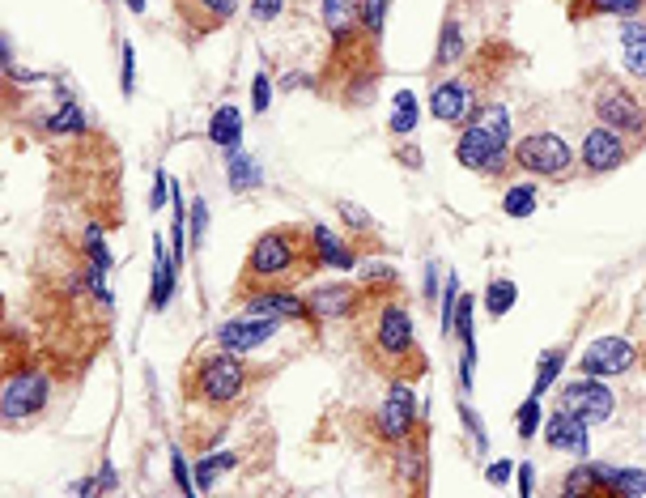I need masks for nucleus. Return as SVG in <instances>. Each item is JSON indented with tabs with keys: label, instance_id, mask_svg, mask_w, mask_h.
Masks as SVG:
<instances>
[{
	"label": "nucleus",
	"instance_id": "nucleus-1",
	"mask_svg": "<svg viewBox=\"0 0 646 498\" xmlns=\"http://www.w3.org/2000/svg\"><path fill=\"white\" fill-rule=\"evenodd\" d=\"M311 269H323L311 235H302V230H294V226L268 230V235L255 239L251 252H247L243 290H251V286H289V281L306 277Z\"/></svg>",
	"mask_w": 646,
	"mask_h": 498
},
{
	"label": "nucleus",
	"instance_id": "nucleus-2",
	"mask_svg": "<svg viewBox=\"0 0 646 498\" xmlns=\"http://www.w3.org/2000/svg\"><path fill=\"white\" fill-rule=\"evenodd\" d=\"M506 145H510V107L506 103H481L455 141V162L476 175H502L506 166Z\"/></svg>",
	"mask_w": 646,
	"mask_h": 498
},
{
	"label": "nucleus",
	"instance_id": "nucleus-3",
	"mask_svg": "<svg viewBox=\"0 0 646 498\" xmlns=\"http://www.w3.org/2000/svg\"><path fill=\"white\" fill-rule=\"evenodd\" d=\"M187 392L192 401L204 409H234L243 401L247 392V367H243V354H230V350H204L192 358V371H187Z\"/></svg>",
	"mask_w": 646,
	"mask_h": 498
},
{
	"label": "nucleus",
	"instance_id": "nucleus-4",
	"mask_svg": "<svg viewBox=\"0 0 646 498\" xmlns=\"http://www.w3.org/2000/svg\"><path fill=\"white\" fill-rule=\"evenodd\" d=\"M591 111L600 124L621 132V137H629L634 145L646 141V103L625 86V81L608 77V73H595L591 77Z\"/></svg>",
	"mask_w": 646,
	"mask_h": 498
},
{
	"label": "nucleus",
	"instance_id": "nucleus-5",
	"mask_svg": "<svg viewBox=\"0 0 646 498\" xmlns=\"http://www.w3.org/2000/svg\"><path fill=\"white\" fill-rule=\"evenodd\" d=\"M510 166H519V171L536 175V179H549V184H561V179L574 175L578 158L557 132H527V137L510 149Z\"/></svg>",
	"mask_w": 646,
	"mask_h": 498
},
{
	"label": "nucleus",
	"instance_id": "nucleus-6",
	"mask_svg": "<svg viewBox=\"0 0 646 498\" xmlns=\"http://www.w3.org/2000/svg\"><path fill=\"white\" fill-rule=\"evenodd\" d=\"M374 350H379V358L387 362V367H400V362L417 358V332H413V311H408L404 303H396V298H383L379 311H374Z\"/></svg>",
	"mask_w": 646,
	"mask_h": 498
},
{
	"label": "nucleus",
	"instance_id": "nucleus-7",
	"mask_svg": "<svg viewBox=\"0 0 646 498\" xmlns=\"http://www.w3.org/2000/svg\"><path fill=\"white\" fill-rule=\"evenodd\" d=\"M47 396H51V384H47L43 371H34V367L9 371L5 388H0V418L22 422V418H30V413H39L47 405Z\"/></svg>",
	"mask_w": 646,
	"mask_h": 498
},
{
	"label": "nucleus",
	"instance_id": "nucleus-8",
	"mask_svg": "<svg viewBox=\"0 0 646 498\" xmlns=\"http://www.w3.org/2000/svg\"><path fill=\"white\" fill-rule=\"evenodd\" d=\"M634 149H638V145L629 141V137L612 132L608 124H595V128H587L583 154H578V162H583L587 175H608V171H617V166H625Z\"/></svg>",
	"mask_w": 646,
	"mask_h": 498
},
{
	"label": "nucleus",
	"instance_id": "nucleus-9",
	"mask_svg": "<svg viewBox=\"0 0 646 498\" xmlns=\"http://www.w3.org/2000/svg\"><path fill=\"white\" fill-rule=\"evenodd\" d=\"M557 405L570 409V413H578V418H583L587 426H595V422H608L612 418V409H617V396H612L595 375H578L574 384L561 388Z\"/></svg>",
	"mask_w": 646,
	"mask_h": 498
},
{
	"label": "nucleus",
	"instance_id": "nucleus-10",
	"mask_svg": "<svg viewBox=\"0 0 646 498\" xmlns=\"http://www.w3.org/2000/svg\"><path fill=\"white\" fill-rule=\"evenodd\" d=\"M379 430L387 443H408L417 435V392L408 379H396V384L387 388V401H383V413H379Z\"/></svg>",
	"mask_w": 646,
	"mask_h": 498
},
{
	"label": "nucleus",
	"instance_id": "nucleus-11",
	"mask_svg": "<svg viewBox=\"0 0 646 498\" xmlns=\"http://www.w3.org/2000/svg\"><path fill=\"white\" fill-rule=\"evenodd\" d=\"M476 107L481 103H476V77L472 73L447 77V81H438V86L430 90V111H434V120H442V124H464Z\"/></svg>",
	"mask_w": 646,
	"mask_h": 498
},
{
	"label": "nucleus",
	"instance_id": "nucleus-12",
	"mask_svg": "<svg viewBox=\"0 0 646 498\" xmlns=\"http://www.w3.org/2000/svg\"><path fill=\"white\" fill-rule=\"evenodd\" d=\"M634 358H638V350L625 337H595L583 350V358H578V375H595V379L625 375L634 367Z\"/></svg>",
	"mask_w": 646,
	"mask_h": 498
},
{
	"label": "nucleus",
	"instance_id": "nucleus-13",
	"mask_svg": "<svg viewBox=\"0 0 646 498\" xmlns=\"http://www.w3.org/2000/svg\"><path fill=\"white\" fill-rule=\"evenodd\" d=\"M277 328L281 320H268V315H238V320H226L221 324L213 337L221 350H230V354H251V350H260L264 341L277 337Z\"/></svg>",
	"mask_w": 646,
	"mask_h": 498
},
{
	"label": "nucleus",
	"instance_id": "nucleus-14",
	"mask_svg": "<svg viewBox=\"0 0 646 498\" xmlns=\"http://www.w3.org/2000/svg\"><path fill=\"white\" fill-rule=\"evenodd\" d=\"M247 298V315H268V320H306L311 303L298 298L289 286H260V290H243ZM315 320V315H311Z\"/></svg>",
	"mask_w": 646,
	"mask_h": 498
},
{
	"label": "nucleus",
	"instance_id": "nucleus-15",
	"mask_svg": "<svg viewBox=\"0 0 646 498\" xmlns=\"http://www.w3.org/2000/svg\"><path fill=\"white\" fill-rule=\"evenodd\" d=\"M175 13L192 35H213L238 13V0H175Z\"/></svg>",
	"mask_w": 646,
	"mask_h": 498
},
{
	"label": "nucleus",
	"instance_id": "nucleus-16",
	"mask_svg": "<svg viewBox=\"0 0 646 498\" xmlns=\"http://www.w3.org/2000/svg\"><path fill=\"white\" fill-rule=\"evenodd\" d=\"M315 320H349V315L362 307V286H349V281H336V286H319L306 294Z\"/></svg>",
	"mask_w": 646,
	"mask_h": 498
},
{
	"label": "nucleus",
	"instance_id": "nucleus-17",
	"mask_svg": "<svg viewBox=\"0 0 646 498\" xmlns=\"http://www.w3.org/2000/svg\"><path fill=\"white\" fill-rule=\"evenodd\" d=\"M544 447L553 452H574V456H587V422L578 418L570 409H557L549 422H544Z\"/></svg>",
	"mask_w": 646,
	"mask_h": 498
},
{
	"label": "nucleus",
	"instance_id": "nucleus-18",
	"mask_svg": "<svg viewBox=\"0 0 646 498\" xmlns=\"http://www.w3.org/2000/svg\"><path fill=\"white\" fill-rule=\"evenodd\" d=\"M175 281H179V264H175V256H166L162 235H153V294H149L153 311H162L170 298H175Z\"/></svg>",
	"mask_w": 646,
	"mask_h": 498
},
{
	"label": "nucleus",
	"instance_id": "nucleus-19",
	"mask_svg": "<svg viewBox=\"0 0 646 498\" xmlns=\"http://www.w3.org/2000/svg\"><path fill=\"white\" fill-rule=\"evenodd\" d=\"M646 0H570V22L587 18H642Z\"/></svg>",
	"mask_w": 646,
	"mask_h": 498
},
{
	"label": "nucleus",
	"instance_id": "nucleus-20",
	"mask_svg": "<svg viewBox=\"0 0 646 498\" xmlns=\"http://www.w3.org/2000/svg\"><path fill=\"white\" fill-rule=\"evenodd\" d=\"M311 239H315V252H319V264L323 269H353L357 264V252L353 243H345L328 226H311Z\"/></svg>",
	"mask_w": 646,
	"mask_h": 498
},
{
	"label": "nucleus",
	"instance_id": "nucleus-21",
	"mask_svg": "<svg viewBox=\"0 0 646 498\" xmlns=\"http://www.w3.org/2000/svg\"><path fill=\"white\" fill-rule=\"evenodd\" d=\"M323 26H328V35L336 47H349L353 35H357V9H353V0H323Z\"/></svg>",
	"mask_w": 646,
	"mask_h": 498
},
{
	"label": "nucleus",
	"instance_id": "nucleus-22",
	"mask_svg": "<svg viewBox=\"0 0 646 498\" xmlns=\"http://www.w3.org/2000/svg\"><path fill=\"white\" fill-rule=\"evenodd\" d=\"M621 47H625V69H629V77L646 81V22L642 18H625V26H621Z\"/></svg>",
	"mask_w": 646,
	"mask_h": 498
},
{
	"label": "nucleus",
	"instance_id": "nucleus-23",
	"mask_svg": "<svg viewBox=\"0 0 646 498\" xmlns=\"http://www.w3.org/2000/svg\"><path fill=\"white\" fill-rule=\"evenodd\" d=\"M464 52H468V43H464V26H459V18L451 13V18L442 22V30H438V52H434V64H438V69H451V64L464 60Z\"/></svg>",
	"mask_w": 646,
	"mask_h": 498
},
{
	"label": "nucleus",
	"instance_id": "nucleus-24",
	"mask_svg": "<svg viewBox=\"0 0 646 498\" xmlns=\"http://www.w3.org/2000/svg\"><path fill=\"white\" fill-rule=\"evenodd\" d=\"M209 141L221 145V149H238V145H243V115H238V107H217L213 111Z\"/></svg>",
	"mask_w": 646,
	"mask_h": 498
},
{
	"label": "nucleus",
	"instance_id": "nucleus-25",
	"mask_svg": "<svg viewBox=\"0 0 646 498\" xmlns=\"http://www.w3.org/2000/svg\"><path fill=\"white\" fill-rule=\"evenodd\" d=\"M417 115H421L417 94L400 90V94H396V103H391V124H387V132H391V137H408V132L417 128Z\"/></svg>",
	"mask_w": 646,
	"mask_h": 498
},
{
	"label": "nucleus",
	"instance_id": "nucleus-26",
	"mask_svg": "<svg viewBox=\"0 0 646 498\" xmlns=\"http://www.w3.org/2000/svg\"><path fill=\"white\" fill-rule=\"evenodd\" d=\"M566 367V345H553V350H544L540 362H536V384H532V396H544L553 388V379Z\"/></svg>",
	"mask_w": 646,
	"mask_h": 498
},
{
	"label": "nucleus",
	"instance_id": "nucleus-27",
	"mask_svg": "<svg viewBox=\"0 0 646 498\" xmlns=\"http://www.w3.org/2000/svg\"><path fill=\"white\" fill-rule=\"evenodd\" d=\"M226 179H230V188H234V192H251V188H260V171H255V162L243 154V149H230Z\"/></svg>",
	"mask_w": 646,
	"mask_h": 498
},
{
	"label": "nucleus",
	"instance_id": "nucleus-28",
	"mask_svg": "<svg viewBox=\"0 0 646 498\" xmlns=\"http://www.w3.org/2000/svg\"><path fill=\"white\" fill-rule=\"evenodd\" d=\"M230 469H238V456H234V452L200 456V464H196V490H213V481H217L221 473H230Z\"/></svg>",
	"mask_w": 646,
	"mask_h": 498
},
{
	"label": "nucleus",
	"instance_id": "nucleus-29",
	"mask_svg": "<svg viewBox=\"0 0 646 498\" xmlns=\"http://www.w3.org/2000/svg\"><path fill=\"white\" fill-rule=\"evenodd\" d=\"M515 298H519V286H515V281L498 277V281H489V286H485V311L493 315V320H502V315L515 307Z\"/></svg>",
	"mask_w": 646,
	"mask_h": 498
},
{
	"label": "nucleus",
	"instance_id": "nucleus-30",
	"mask_svg": "<svg viewBox=\"0 0 646 498\" xmlns=\"http://www.w3.org/2000/svg\"><path fill=\"white\" fill-rule=\"evenodd\" d=\"M47 132H56V137H77V132H85V115L81 107L73 103V98H64V107L56 115H47Z\"/></svg>",
	"mask_w": 646,
	"mask_h": 498
},
{
	"label": "nucleus",
	"instance_id": "nucleus-31",
	"mask_svg": "<svg viewBox=\"0 0 646 498\" xmlns=\"http://www.w3.org/2000/svg\"><path fill=\"white\" fill-rule=\"evenodd\" d=\"M502 213L506 218H532L536 213V188L532 184H510L502 196Z\"/></svg>",
	"mask_w": 646,
	"mask_h": 498
},
{
	"label": "nucleus",
	"instance_id": "nucleus-32",
	"mask_svg": "<svg viewBox=\"0 0 646 498\" xmlns=\"http://www.w3.org/2000/svg\"><path fill=\"white\" fill-rule=\"evenodd\" d=\"M638 494H646V469H617L612 473L608 498H638Z\"/></svg>",
	"mask_w": 646,
	"mask_h": 498
},
{
	"label": "nucleus",
	"instance_id": "nucleus-33",
	"mask_svg": "<svg viewBox=\"0 0 646 498\" xmlns=\"http://www.w3.org/2000/svg\"><path fill=\"white\" fill-rule=\"evenodd\" d=\"M357 9V22H362L366 35L379 39L383 35V18H387V0H353Z\"/></svg>",
	"mask_w": 646,
	"mask_h": 498
},
{
	"label": "nucleus",
	"instance_id": "nucleus-34",
	"mask_svg": "<svg viewBox=\"0 0 646 498\" xmlns=\"http://www.w3.org/2000/svg\"><path fill=\"white\" fill-rule=\"evenodd\" d=\"M336 213H340V222H345L353 235H374V230H379V222H374L370 213L362 205H353V201H336Z\"/></svg>",
	"mask_w": 646,
	"mask_h": 498
},
{
	"label": "nucleus",
	"instance_id": "nucleus-35",
	"mask_svg": "<svg viewBox=\"0 0 646 498\" xmlns=\"http://www.w3.org/2000/svg\"><path fill=\"white\" fill-rule=\"evenodd\" d=\"M561 494H595V498H600V481H595L591 464H578V469H570V477L561 481Z\"/></svg>",
	"mask_w": 646,
	"mask_h": 498
},
{
	"label": "nucleus",
	"instance_id": "nucleus-36",
	"mask_svg": "<svg viewBox=\"0 0 646 498\" xmlns=\"http://www.w3.org/2000/svg\"><path fill=\"white\" fill-rule=\"evenodd\" d=\"M204 230H209V205H204V196H196L192 218H187V239H192V247H204Z\"/></svg>",
	"mask_w": 646,
	"mask_h": 498
},
{
	"label": "nucleus",
	"instance_id": "nucleus-37",
	"mask_svg": "<svg viewBox=\"0 0 646 498\" xmlns=\"http://www.w3.org/2000/svg\"><path fill=\"white\" fill-rule=\"evenodd\" d=\"M540 430V396H527L519 409V439H536Z\"/></svg>",
	"mask_w": 646,
	"mask_h": 498
},
{
	"label": "nucleus",
	"instance_id": "nucleus-38",
	"mask_svg": "<svg viewBox=\"0 0 646 498\" xmlns=\"http://www.w3.org/2000/svg\"><path fill=\"white\" fill-rule=\"evenodd\" d=\"M85 256H90L94 264H107V269H111V247H107V239H102L98 226L85 230Z\"/></svg>",
	"mask_w": 646,
	"mask_h": 498
},
{
	"label": "nucleus",
	"instance_id": "nucleus-39",
	"mask_svg": "<svg viewBox=\"0 0 646 498\" xmlns=\"http://www.w3.org/2000/svg\"><path fill=\"white\" fill-rule=\"evenodd\" d=\"M268 103H272L268 73H255V81H251V111H255V115H264V111H268Z\"/></svg>",
	"mask_w": 646,
	"mask_h": 498
},
{
	"label": "nucleus",
	"instance_id": "nucleus-40",
	"mask_svg": "<svg viewBox=\"0 0 646 498\" xmlns=\"http://www.w3.org/2000/svg\"><path fill=\"white\" fill-rule=\"evenodd\" d=\"M455 303H459V281H455V273H451V277H447V294H442V332L455 328Z\"/></svg>",
	"mask_w": 646,
	"mask_h": 498
},
{
	"label": "nucleus",
	"instance_id": "nucleus-41",
	"mask_svg": "<svg viewBox=\"0 0 646 498\" xmlns=\"http://www.w3.org/2000/svg\"><path fill=\"white\" fill-rule=\"evenodd\" d=\"M362 281H366V286H374V290H379V286H396V269H387V264H366Z\"/></svg>",
	"mask_w": 646,
	"mask_h": 498
},
{
	"label": "nucleus",
	"instance_id": "nucleus-42",
	"mask_svg": "<svg viewBox=\"0 0 646 498\" xmlns=\"http://www.w3.org/2000/svg\"><path fill=\"white\" fill-rule=\"evenodd\" d=\"M170 473H175V481H179L183 494L196 490V477H187V464H183V452H179V447H170Z\"/></svg>",
	"mask_w": 646,
	"mask_h": 498
},
{
	"label": "nucleus",
	"instance_id": "nucleus-43",
	"mask_svg": "<svg viewBox=\"0 0 646 498\" xmlns=\"http://www.w3.org/2000/svg\"><path fill=\"white\" fill-rule=\"evenodd\" d=\"M459 418H464V426L472 430V439H476V452H485V443H489V435H485V422L476 418V413H472L468 405H459Z\"/></svg>",
	"mask_w": 646,
	"mask_h": 498
},
{
	"label": "nucleus",
	"instance_id": "nucleus-44",
	"mask_svg": "<svg viewBox=\"0 0 646 498\" xmlns=\"http://www.w3.org/2000/svg\"><path fill=\"white\" fill-rule=\"evenodd\" d=\"M124 73H119V86H124V94H132V81H136V47L132 43H124Z\"/></svg>",
	"mask_w": 646,
	"mask_h": 498
},
{
	"label": "nucleus",
	"instance_id": "nucleus-45",
	"mask_svg": "<svg viewBox=\"0 0 646 498\" xmlns=\"http://www.w3.org/2000/svg\"><path fill=\"white\" fill-rule=\"evenodd\" d=\"M281 5L285 0H251V18L255 22H272V18H281Z\"/></svg>",
	"mask_w": 646,
	"mask_h": 498
},
{
	"label": "nucleus",
	"instance_id": "nucleus-46",
	"mask_svg": "<svg viewBox=\"0 0 646 498\" xmlns=\"http://www.w3.org/2000/svg\"><path fill=\"white\" fill-rule=\"evenodd\" d=\"M515 469H519V464H510V460H493V464H489V481H493V486H506Z\"/></svg>",
	"mask_w": 646,
	"mask_h": 498
},
{
	"label": "nucleus",
	"instance_id": "nucleus-47",
	"mask_svg": "<svg viewBox=\"0 0 646 498\" xmlns=\"http://www.w3.org/2000/svg\"><path fill=\"white\" fill-rule=\"evenodd\" d=\"M166 171H158V175H153V192H149V209H162L166 205Z\"/></svg>",
	"mask_w": 646,
	"mask_h": 498
},
{
	"label": "nucleus",
	"instance_id": "nucleus-48",
	"mask_svg": "<svg viewBox=\"0 0 646 498\" xmlns=\"http://www.w3.org/2000/svg\"><path fill=\"white\" fill-rule=\"evenodd\" d=\"M536 490V469L532 464H519V494H532Z\"/></svg>",
	"mask_w": 646,
	"mask_h": 498
},
{
	"label": "nucleus",
	"instance_id": "nucleus-49",
	"mask_svg": "<svg viewBox=\"0 0 646 498\" xmlns=\"http://www.w3.org/2000/svg\"><path fill=\"white\" fill-rule=\"evenodd\" d=\"M438 294V264L430 260V264H425V298H434Z\"/></svg>",
	"mask_w": 646,
	"mask_h": 498
},
{
	"label": "nucleus",
	"instance_id": "nucleus-50",
	"mask_svg": "<svg viewBox=\"0 0 646 498\" xmlns=\"http://www.w3.org/2000/svg\"><path fill=\"white\" fill-rule=\"evenodd\" d=\"M404 166H408V171H421V154H417V149L413 145H408V149H400V154H396Z\"/></svg>",
	"mask_w": 646,
	"mask_h": 498
},
{
	"label": "nucleus",
	"instance_id": "nucleus-51",
	"mask_svg": "<svg viewBox=\"0 0 646 498\" xmlns=\"http://www.w3.org/2000/svg\"><path fill=\"white\" fill-rule=\"evenodd\" d=\"M98 486L107 490V494H111V490L119 486V481H115V473H111V464H102V469H98Z\"/></svg>",
	"mask_w": 646,
	"mask_h": 498
},
{
	"label": "nucleus",
	"instance_id": "nucleus-52",
	"mask_svg": "<svg viewBox=\"0 0 646 498\" xmlns=\"http://www.w3.org/2000/svg\"><path fill=\"white\" fill-rule=\"evenodd\" d=\"M102 486H98V481H77V486H73V494H98Z\"/></svg>",
	"mask_w": 646,
	"mask_h": 498
},
{
	"label": "nucleus",
	"instance_id": "nucleus-53",
	"mask_svg": "<svg viewBox=\"0 0 646 498\" xmlns=\"http://www.w3.org/2000/svg\"><path fill=\"white\" fill-rule=\"evenodd\" d=\"M124 5H128L132 13H145V0H124Z\"/></svg>",
	"mask_w": 646,
	"mask_h": 498
}]
</instances>
